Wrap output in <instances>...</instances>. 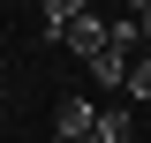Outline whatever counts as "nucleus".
<instances>
[{"instance_id": "nucleus-3", "label": "nucleus", "mask_w": 151, "mask_h": 143, "mask_svg": "<svg viewBox=\"0 0 151 143\" xmlns=\"http://www.w3.org/2000/svg\"><path fill=\"white\" fill-rule=\"evenodd\" d=\"M91 143H136V106L129 98H106L98 106V136Z\"/></svg>"}, {"instance_id": "nucleus-5", "label": "nucleus", "mask_w": 151, "mask_h": 143, "mask_svg": "<svg viewBox=\"0 0 151 143\" xmlns=\"http://www.w3.org/2000/svg\"><path fill=\"white\" fill-rule=\"evenodd\" d=\"M129 23L144 30V53H151V0H136V8H129Z\"/></svg>"}, {"instance_id": "nucleus-1", "label": "nucleus", "mask_w": 151, "mask_h": 143, "mask_svg": "<svg viewBox=\"0 0 151 143\" xmlns=\"http://www.w3.org/2000/svg\"><path fill=\"white\" fill-rule=\"evenodd\" d=\"M38 30H45V45H68V53L91 68V60L106 53L113 23L98 15V8H83V0H45V8H38Z\"/></svg>"}, {"instance_id": "nucleus-2", "label": "nucleus", "mask_w": 151, "mask_h": 143, "mask_svg": "<svg viewBox=\"0 0 151 143\" xmlns=\"http://www.w3.org/2000/svg\"><path fill=\"white\" fill-rule=\"evenodd\" d=\"M98 106H106V98H60L53 143H91V136H98Z\"/></svg>"}, {"instance_id": "nucleus-4", "label": "nucleus", "mask_w": 151, "mask_h": 143, "mask_svg": "<svg viewBox=\"0 0 151 143\" xmlns=\"http://www.w3.org/2000/svg\"><path fill=\"white\" fill-rule=\"evenodd\" d=\"M136 98H151V53L136 60V75H129V106H136Z\"/></svg>"}]
</instances>
